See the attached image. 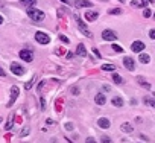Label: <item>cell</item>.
<instances>
[{
  "mask_svg": "<svg viewBox=\"0 0 155 143\" xmlns=\"http://www.w3.org/2000/svg\"><path fill=\"white\" fill-rule=\"evenodd\" d=\"M28 15H29V19H30V20H34V21H43L44 19H46V15H44V12H43V11H40V9H34V8L28 9Z\"/></svg>",
  "mask_w": 155,
  "mask_h": 143,
  "instance_id": "cell-1",
  "label": "cell"
},
{
  "mask_svg": "<svg viewBox=\"0 0 155 143\" xmlns=\"http://www.w3.org/2000/svg\"><path fill=\"white\" fill-rule=\"evenodd\" d=\"M75 19H76V21H78V26H79V29H81V32L85 35V37H88V38H91L93 37V34L90 32V30L87 29V26H85V23L79 19V15H75Z\"/></svg>",
  "mask_w": 155,
  "mask_h": 143,
  "instance_id": "cell-2",
  "label": "cell"
},
{
  "mask_svg": "<svg viewBox=\"0 0 155 143\" xmlns=\"http://www.w3.org/2000/svg\"><path fill=\"white\" fill-rule=\"evenodd\" d=\"M102 38H104L105 41H116V40H117V34L113 32V30H109V29H105L104 32H102Z\"/></svg>",
  "mask_w": 155,
  "mask_h": 143,
  "instance_id": "cell-3",
  "label": "cell"
},
{
  "mask_svg": "<svg viewBox=\"0 0 155 143\" xmlns=\"http://www.w3.org/2000/svg\"><path fill=\"white\" fill-rule=\"evenodd\" d=\"M35 40H37L40 44H49L50 43V37L44 32H37L35 34Z\"/></svg>",
  "mask_w": 155,
  "mask_h": 143,
  "instance_id": "cell-4",
  "label": "cell"
},
{
  "mask_svg": "<svg viewBox=\"0 0 155 143\" xmlns=\"http://www.w3.org/2000/svg\"><path fill=\"white\" fill-rule=\"evenodd\" d=\"M18 55H20L21 60L26 61V62H32L34 61V53L30 52V50H26V49H24V50H20Z\"/></svg>",
  "mask_w": 155,
  "mask_h": 143,
  "instance_id": "cell-5",
  "label": "cell"
},
{
  "mask_svg": "<svg viewBox=\"0 0 155 143\" xmlns=\"http://www.w3.org/2000/svg\"><path fill=\"white\" fill-rule=\"evenodd\" d=\"M11 72L14 75H17V76H21V75L24 73V69L18 64V62H11Z\"/></svg>",
  "mask_w": 155,
  "mask_h": 143,
  "instance_id": "cell-6",
  "label": "cell"
},
{
  "mask_svg": "<svg viewBox=\"0 0 155 143\" xmlns=\"http://www.w3.org/2000/svg\"><path fill=\"white\" fill-rule=\"evenodd\" d=\"M18 87H12L11 88V99H9V104H8V107H12V105H14L15 104V99H17V97H18Z\"/></svg>",
  "mask_w": 155,
  "mask_h": 143,
  "instance_id": "cell-7",
  "label": "cell"
},
{
  "mask_svg": "<svg viewBox=\"0 0 155 143\" xmlns=\"http://www.w3.org/2000/svg\"><path fill=\"white\" fill-rule=\"evenodd\" d=\"M131 49H132V52L140 53V52L144 50V43L143 41H134V43L131 44Z\"/></svg>",
  "mask_w": 155,
  "mask_h": 143,
  "instance_id": "cell-8",
  "label": "cell"
},
{
  "mask_svg": "<svg viewBox=\"0 0 155 143\" xmlns=\"http://www.w3.org/2000/svg\"><path fill=\"white\" fill-rule=\"evenodd\" d=\"M123 66H125L128 70H131V72L135 69V62H134V60H132L131 56H125V58H123Z\"/></svg>",
  "mask_w": 155,
  "mask_h": 143,
  "instance_id": "cell-9",
  "label": "cell"
},
{
  "mask_svg": "<svg viewBox=\"0 0 155 143\" xmlns=\"http://www.w3.org/2000/svg\"><path fill=\"white\" fill-rule=\"evenodd\" d=\"M75 6L76 8H90V6H93V3L88 2V0H76Z\"/></svg>",
  "mask_w": 155,
  "mask_h": 143,
  "instance_id": "cell-10",
  "label": "cell"
},
{
  "mask_svg": "<svg viewBox=\"0 0 155 143\" xmlns=\"http://www.w3.org/2000/svg\"><path fill=\"white\" fill-rule=\"evenodd\" d=\"M97 125H99V126H100L102 129H108L111 123H109V120H108L107 117H100L99 120H97Z\"/></svg>",
  "mask_w": 155,
  "mask_h": 143,
  "instance_id": "cell-11",
  "label": "cell"
},
{
  "mask_svg": "<svg viewBox=\"0 0 155 143\" xmlns=\"http://www.w3.org/2000/svg\"><path fill=\"white\" fill-rule=\"evenodd\" d=\"M97 17H99V14L94 12V11H87L85 12V19L88 21H94V20H97Z\"/></svg>",
  "mask_w": 155,
  "mask_h": 143,
  "instance_id": "cell-12",
  "label": "cell"
},
{
  "mask_svg": "<svg viewBox=\"0 0 155 143\" xmlns=\"http://www.w3.org/2000/svg\"><path fill=\"white\" fill-rule=\"evenodd\" d=\"M120 129H122L123 132H126V134H129V132H132V131H134V128H132V125H131V123H128V122L122 123Z\"/></svg>",
  "mask_w": 155,
  "mask_h": 143,
  "instance_id": "cell-13",
  "label": "cell"
},
{
  "mask_svg": "<svg viewBox=\"0 0 155 143\" xmlns=\"http://www.w3.org/2000/svg\"><path fill=\"white\" fill-rule=\"evenodd\" d=\"M105 102H107V99H105L104 93H97L96 95V104L97 105H105Z\"/></svg>",
  "mask_w": 155,
  "mask_h": 143,
  "instance_id": "cell-14",
  "label": "cell"
},
{
  "mask_svg": "<svg viewBox=\"0 0 155 143\" xmlns=\"http://www.w3.org/2000/svg\"><path fill=\"white\" fill-rule=\"evenodd\" d=\"M139 60H140V62H143V64H148V62L150 61V56L148 55V53H141V52H140Z\"/></svg>",
  "mask_w": 155,
  "mask_h": 143,
  "instance_id": "cell-15",
  "label": "cell"
},
{
  "mask_svg": "<svg viewBox=\"0 0 155 143\" xmlns=\"http://www.w3.org/2000/svg\"><path fill=\"white\" fill-rule=\"evenodd\" d=\"M137 82H139L141 87H144V88H148V90H150V84H149V82H146V81H144V79L141 78V76H139V78H137Z\"/></svg>",
  "mask_w": 155,
  "mask_h": 143,
  "instance_id": "cell-16",
  "label": "cell"
},
{
  "mask_svg": "<svg viewBox=\"0 0 155 143\" xmlns=\"http://www.w3.org/2000/svg\"><path fill=\"white\" fill-rule=\"evenodd\" d=\"M111 104H113L114 107H122V105H123V99H122V97H119V96H116V97H113Z\"/></svg>",
  "mask_w": 155,
  "mask_h": 143,
  "instance_id": "cell-17",
  "label": "cell"
},
{
  "mask_svg": "<svg viewBox=\"0 0 155 143\" xmlns=\"http://www.w3.org/2000/svg\"><path fill=\"white\" fill-rule=\"evenodd\" d=\"M78 55L79 56H85L87 55V50H85V46H84V44H79L78 46Z\"/></svg>",
  "mask_w": 155,
  "mask_h": 143,
  "instance_id": "cell-18",
  "label": "cell"
},
{
  "mask_svg": "<svg viewBox=\"0 0 155 143\" xmlns=\"http://www.w3.org/2000/svg\"><path fill=\"white\" fill-rule=\"evenodd\" d=\"M102 70H105V72H114V70H116V66H114V64H104V66H102Z\"/></svg>",
  "mask_w": 155,
  "mask_h": 143,
  "instance_id": "cell-19",
  "label": "cell"
},
{
  "mask_svg": "<svg viewBox=\"0 0 155 143\" xmlns=\"http://www.w3.org/2000/svg\"><path fill=\"white\" fill-rule=\"evenodd\" d=\"M143 101H144V104H148V105H150V107H154V108H155V99H152V97H149V96H146Z\"/></svg>",
  "mask_w": 155,
  "mask_h": 143,
  "instance_id": "cell-20",
  "label": "cell"
},
{
  "mask_svg": "<svg viewBox=\"0 0 155 143\" xmlns=\"http://www.w3.org/2000/svg\"><path fill=\"white\" fill-rule=\"evenodd\" d=\"M113 81H114V84H122V82H123V79H122L120 75L114 73V75H113Z\"/></svg>",
  "mask_w": 155,
  "mask_h": 143,
  "instance_id": "cell-21",
  "label": "cell"
},
{
  "mask_svg": "<svg viewBox=\"0 0 155 143\" xmlns=\"http://www.w3.org/2000/svg\"><path fill=\"white\" fill-rule=\"evenodd\" d=\"M20 2L23 3V6H32V5H35L37 0H20Z\"/></svg>",
  "mask_w": 155,
  "mask_h": 143,
  "instance_id": "cell-22",
  "label": "cell"
},
{
  "mask_svg": "<svg viewBox=\"0 0 155 143\" xmlns=\"http://www.w3.org/2000/svg\"><path fill=\"white\" fill-rule=\"evenodd\" d=\"M109 14H111V15H119V14H122V9H120V8H114V9L109 11Z\"/></svg>",
  "mask_w": 155,
  "mask_h": 143,
  "instance_id": "cell-23",
  "label": "cell"
},
{
  "mask_svg": "<svg viewBox=\"0 0 155 143\" xmlns=\"http://www.w3.org/2000/svg\"><path fill=\"white\" fill-rule=\"evenodd\" d=\"M113 50H114V52H120V53H122V52H123V47H122V46H119V44H113Z\"/></svg>",
  "mask_w": 155,
  "mask_h": 143,
  "instance_id": "cell-24",
  "label": "cell"
},
{
  "mask_svg": "<svg viewBox=\"0 0 155 143\" xmlns=\"http://www.w3.org/2000/svg\"><path fill=\"white\" fill-rule=\"evenodd\" d=\"M143 15L146 17V19H148V17L152 15V12H150V9H144V11H143Z\"/></svg>",
  "mask_w": 155,
  "mask_h": 143,
  "instance_id": "cell-25",
  "label": "cell"
},
{
  "mask_svg": "<svg viewBox=\"0 0 155 143\" xmlns=\"http://www.w3.org/2000/svg\"><path fill=\"white\" fill-rule=\"evenodd\" d=\"M59 40H61L63 43H69V38L65 37V35H59Z\"/></svg>",
  "mask_w": 155,
  "mask_h": 143,
  "instance_id": "cell-26",
  "label": "cell"
},
{
  "mask_svg": "<svg viewBox=\"0 0 155 143\" xmlns=\"http://www.w3.org/2000/svg\"><path fill=\"white\" fill-rule=\"evenodd\" d=\"M149 37L152 38V40H155V29H150L149 30Z\"/></svg>",
  "mask_w": 155,
  "mask_h": 143,
  "instance_id": "cell-27",
  "label": "cell"
},
{
  "mask_svg": "<svg viewBox=\"0 0 155 143\" xmlns=\"http://www.w3.org/2000/svg\"><path fill=\"white\" fill-rule=\"evenodd\" d=\"M34 82H35V78H34V79H32V81H30V82H28V84H26V90H29V88L32 87V84H34Z\"/></svg>",
  "mask_w": 155,
  "mask_h": 143,
  "instance_id": "cell-28",
  "label": "cell"
},
{
  "mask_svg": "<svg viewBox=\"0 0 155 143\" xmlns=\"http://www.w3.org/2000/svg\"><path fill=\"white\" fill-rule=\"evenodd\" d=\"M93 53H94V55H96L97 58H100V56H102V55H100V53H99V50H97V49H96V47H94V49H93Z\"/></svg>",
  "mask_w": 155,
  "mask_h": 143,
  "instance_id": "cell-29",
  "label": "cell"
},
{
  "mask_svg": "<svg viewBox=\"0 0 155 143\" xmlns=\"http://www.w3.org/2000/svg\"><path fill=\"white\" fill-rule=\"evenodd\" d=\"M102 143H111L109 137H102Z\"/></svg>",
  "mask_w": 155,
  "mask_h": 143,
  "instance_id": "cell-30",
  "label": "cell"
},
{
  "mask_svg": "<svg viewBox=\"0 0 155 143\" xmlns=\"http://www.w3.org/2000/svg\"><path fill=\"white\" fill-rule=\"evenodd\" d=\"M85 142H87V143H97V142H96V140H94V138H93V137H88Z\"/></svg>",
  "mask_w": 155,
  "mask_h": 143,
  "instance_id": "cell-31",
  "label": "cell"
},
{
  "mask_svg": "<svg viewBox=\"0 0 155 143\" xmlns=\"http://www.w3.org/2000/svg\"><path fill=\"white\" fill-rule=\"evenodd\" d=\"M65 129H67V131H72V129H73V125H72V123H67V125H65Z\"/></svg>",
  "mask_w": 155,
  "mask_h": 143,
  "instance_id": "cell-32",
  "label": "cell"
},
{
  "mask_svg": "<svg viewBox=\"0 0 155 143\" xmlns=\"http://www.w3.org/2000/svg\"><path fill=\"white\" fill-rule=\"evenodd\" d=\"M72 93H73V95H76V96H78V95H79V90H78L76 87H73V88H72Z\"/></svg>",
  "mask_w": 155,
  "mask_h": 143,
  "instance_id": "cell-33",
  "label": "cell"
},
{
  "mask_svg": "<svg viewBox=\"0 0 155 143\" xmlns=\"http://www.w3.org/2000/svg\"><path fill=\"white\" fill-rule=\"evenodd\" d=\"M41 108H43V110L46 108V101H44V99H41Z\"/></svg>",
  "mask_w": 155,
  "mask_h": 143,
  "instance_id": "cell-34",
  "label": "cell"
},
{
  "mask_svg": "<svg viewBox=\"0 0 155 143\" xmlns=\"http://www.w3.org/2000/svg\"><path fill=\"white\" fill-rule=\"evenodd\" d=\"M0 76H5V70H3L2 67H0Z\"/></svg>",
  "mask_w": 155,
  "mask_h": 143,
  "instance_id": "cell-35",
  "label": "cell"
},
{
  "mask_svg": "<svg viewBox=\"0 0 155 143\" xmlns=\"http://www.w3.org/2000/svg\"><path fill=\"white\" fill-rule=\"evenodd\" d=\"M104 90H105V91H109V85H107V84H105V85H104Z\"/></svg>",
  "mask_w": 155,
  "mask_h": 143,
  "instance_id": "cell-36",
  "label": "cell"
},
{
  "mask_svg": "<svg viewBox=\"0 0 155 143\" xmlns=\"http://www.w3.org/2000/svg\"><path fill=\"white\" fill-rule=\"evenodd\" d=\"M28 132H29V129H24V131L21 132V137H23V136H26V134H28Z\"/></svg>",
  "mask_w": 155,
  "mask_h": 143,
  "instance_id": "cell-37",
  "label": "cell"
},
{
  "mask_svg": "<svg viewBox=\"0 0 155 143\" xmlns=\"http://www.w3.org/2000/svg\"><path fill=\"white\" fill-rule=\"evenodd\" d=\"M67 58H69V60H70V58H73V53L69 52V53H67Z\"/></svg>",
  "mask_w": 155,
  "mask_h": 143,
  "instance_id": "cell-38",
  "label": "cell"
},
{
  "mask_svg": "<svg viewBox=\"0 0 155 143\" xmlns=\"http://www.w3.org/2000/svg\"><path fill=\"white\" fill-rule=\"evenodd\" d=\"M2 23H3V17L0 15V24H2Z\"/></svg>",
  "mask_w": 155,
  "mask_h": 143,
  "instance_id": "cell-39",
  "label": "cell"
},
{
  "mask_svg": "<svg viewBox=\"0 0 155 143\" xmlns=\"http://www.w3.org/2000/svg\"><path fill=\"white\" fill-rule=\"evenodd\" d=\"M61 2H64V3H69V2H67V0H61Z\"/></svg>",
  "mask_w": 155,
  "mask_h": 143,
  "instance_id": "cell-40",
  "label": "cell"
},
{
  "mask_svg": "<svg viewBox=\"0 0 155 143\" xmlns=\"http://www.w3.org/2000/svg\"><path fill=\"white\" fill-rule=\"evenodd\" d=\"M154 19H155V12H154Z\"/></svg>",
  "mask_w": 155,
  "mask_h": 143,
  "instance_id": "cell-41",
  "label": "cell"
},
{
  "mask_svg": "<svg viewBox=\"0 0 155 143\" xmlns=\"http://www.w3.org/2000/svg\"><path fill=\"white\" fill-rule=\"evenodd\" d=\"M102 2H107V0H102Z\"/></svg>",
  "mask_w": 155,
  "mask_h": 143,
  "instance_id": "cell-42",
  "label": "cell"
},
{
  "mask_svg": "<svg viewBox=\"0 0 155 143\" xmlns=\"http://www.w3.org/2000/svg\"><path fill=\"white\" fill-rule=\"evenodd\" d=\"M0 122H2V117H0Z\"/></svg>",
  "mask_w": 155,
  "mask_h": 143,
  "instance_id": "cell-43",
  "label": "cell"
},
{
  "mask_svg": "<svg viewBox=\"0 0 155 143\" xmlns=\"http://www.w3.org/2000/svg\"><path fill=\"white\" fill-rule=\"evenodd\" d=\"M120 2H123V0H120Z\"/></svg>",
  "mask_w": 155,
  "mask_h": 143,
  "instance_id": "cell-44",
  "label": "cell"
},
{
  "mask_svg": "<svg viewBox=\"0 0 155 143\" xmlns=\"http://www.w3.org/2000/svg\"><path fill=\"white\" fill-rule=\"evenodd\" d=\"M154 96H155V93H154Z\"/></svg>",
  "mask_w": 155,
  "mask_h": 143,
  "instance_id": "cell-45",
  "label": "cell"
}]
</instances>
